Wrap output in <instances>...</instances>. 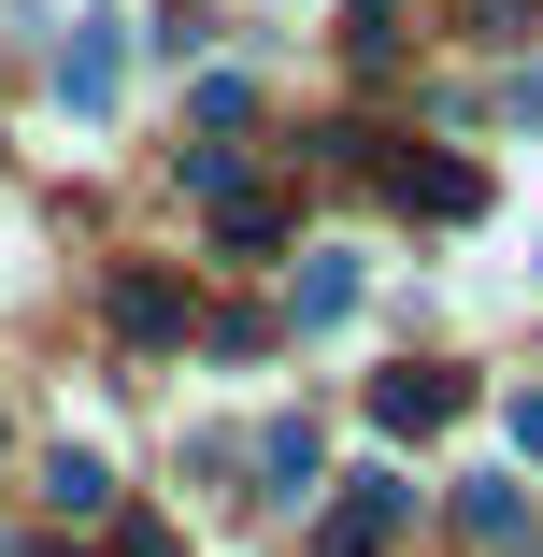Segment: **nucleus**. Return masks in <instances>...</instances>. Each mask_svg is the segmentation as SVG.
<instances>
[{"label": "nucleus", "instance_id": "nucleus-1", "mask_svg": "<svg viewBox=\"0 0 543 557\" xmlns=\"http://www.w3.org/2000/svg\"><path fill=\"white\" fill-rule=\"evenodd\" d=\"M358 172H372L386 200H415V214H486V172H472V158H415V144H358Z\"/></svg>", "mask_w": 543, "mask_h": 557}, {"label": "nucleus", "instance_id": "nucleus-6", "mask_svg": "<svg viewBox=\"0 0 543 557\" xmlns=\"http://www.w3.org/2000/svg\"><path fill=\"white\" fill-rule=\"evenodd\" d=\"M58 515H100V500H115V472H100V458H58V486H44Z\"/></svg>", "mask_w": 543, "mask_h": 557}, {"label": "nucleus", "instance_id": "nucleus-5", "mask_svg": "<svg viewBox=\"0 0 543 557\" xmlns=\"http://www.w3.org/2000/svg\"><path fill=\"white\" fill-rule=\"evenodd\" d=\"M72 115H115V15H86L72 44Z\"/></svg>", "mask_w": 543, "mask_h": 557}, {"label": "nucleus", "instance_id": "nucleus-4", "mask_svg": "<svg viewBox=\"0 0 543 557\" xmlns=\"http://www.w3.org/2000/svg\"><path fill=\"white\" fill-rule=\"evenodd\" d=\"M115 329H129V344H172V329H186V286L129 272V286H115Z\"/></svg>", "mask_w": 543, "mask_h": 557}, {"label": "nucleus", "instance_id": "nucleus-2", "mask_svg": "<svg viewBox=\"0 0 543 557\" xmlns=\"http://www.w3.org/2000/svg\"><path fill=\"white\" fill-rule=\"evenodd\" d=\"M372 414L386 429H444L458 414V372H372Z\"/></svg>", "mask_w": 543, "mask_h": 557}, {"label": "nucleus", "instance_id": "nucleus-3", "mask_svg": "<svg viewBox=\"0 0 543 557\" xmlns=\"http://www.w3.org/2000/svg\"><path fill=\"white\" fill-rule=\"evenodd\" d=\"M386 529H400V486H386V472H358V500L330 515V557H372Z\"/></svg>", "mask_w": 543, "mask_h": 557}]
</instances>
